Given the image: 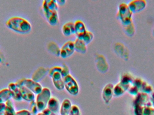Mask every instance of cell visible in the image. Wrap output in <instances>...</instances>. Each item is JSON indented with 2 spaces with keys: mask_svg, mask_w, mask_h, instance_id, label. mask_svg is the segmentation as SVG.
Here are the masks:
<instances>
[{
  "mask_svg": "<svg viewBox=\"0 0 154 115\" xmlns=\"http://www.w3.org/2000/svg\"><path fill=\"white\" fill-rule=\"evenodd\" d=\"M7 28L16 33L28 34L32 30L30 23L25 18L20 16H13L5 23Z\"/></svg>",
  "mask_w": 154,
  "mask_h": 115,
  "instance_id": "1",
  "label": "cell"
},
{
  "mask_svg": "<svg viewBox=\"0 0 154 115\" xmlns=\"http://www.w3.org/2000/svg\"><path fill=\"white\" fill-rule=\"evenodd\" d=\"M42 8L45 17L51 25L55 26L59 22L58 4L54 0H46L42 3Z\"/></svg>",
  "mask_w": 154,
  "mask_h": 115,
  "instance_id": "2",
  "label": "cell"
},
{
  "mask_svg": "<svg viewBox=\"0 0 154 115\" xmlns=\"http://www.w3.org/2000/svg\"><path fill=\"white\" fill-rule=\"evenodd\" d=\"M51 98V92L48 88H43L41 92L37 95L36 98V104L38 111L42 112L47 108L48 103Z\"/></svg>",
  "mask_w": 154,
  "mask_h": 115,
  "instance_id": "3",
  "label": "cell"
},
{
  "mask_svg": "<svg viewBox=\"0 0 154 115\" xmlns=\"http://www.w3.org/2000/svg\"><path fill=\"white\" fill-rule=\"evenodd\" d=\"M132 14L128 4L125 3L120 4L119 6L117 15L124 26H126L133 22Z\"/></svg>",
  "mask_w": 154,
  "mask_h": 115,
  "instance_id": "4",
  "label": "cell"
},
{
  "mask_svg": "<svg viewBox=\"0 0 154 115\" xmlns=\"http://www.w3.org/2000/svg\"><path fill=\"white\" fill-rule=\"evenodd\" d=\"M15 83L18 87L24 86L33 92L35 95H37L39 94L43 89L42 86L39 82H36L32 79H21L17 80Z\"/></svg>",
  "mask_w": 154,
  "mask_h": 115,
  "instance_id": "5",
  "label": "cell"
},
{
  "mask_svg": "<svg viewBox=\"0 0 154 115\" xmlns=\"http://www.w3.org/2000/svg\"><path fill=\"white\" fill-rule=\"evenodd\" d=\"M64 85L68 92L73 95L79 94V86L75 79L72 75L69 74L64 78Z\"/></svg>",
  "mask_w": 154,
  "mask_h": 115,
  "instance_id": "6",
  "label": "cell"
},
{
  "mask_svg": "<svg viewBox=\"0 0 154 115\" xmlns=\"http://www.w3.org/2000/svg\"><path fill=\"white\" fill-rule=\"evenodd\" d=\"M75 51V43L72 41H69L66 42L61 47L60 56L61 58L66 59L72 56Z\"/></svg>",
  "mask_w": 154,
  "mask_h": 115,
  "instance_id": "7",
  "label": "cell"
},
{
  "mask_svg": "<svg viewBox=\"0 0 154 115\" xmlns=\"http://www.w3.org/2000/svg\"><path fill=\"white\" fill-rule=\"evenodd\" d=\"M134 103V106L140 107H151L152 105L150 96L148 94L143 92H140L137 95Z\"/></svg>",
  "mask_w": 154,
  "mask_h": 115,
  "instance_id": "8",
  "label": "cell"
},
{
  "mask_svg": "<svg viewBox=\"0 0 154 115\" xmlns=\"http://www.w3.org/2000/svg\"><path fill=\"white\" fill-rule=\"evenodd\" d=\"M146 5V2L144 0H134L128 4V7L133 13L141 11L145 8Z\"/></svg>",
  "mask_w": 154,
  "mask_h": 115,
  "instance_id": "9",
  "label": "cell"
},
{
  "mask_svg": "<svg viewBox=\"0 0 154 115\" xmlns=\"http://www.w3.org/2000/svg\"><path fill=\"white\" fill-rule=\"evenodd\" d=\"M51 77L53 84L57 89L60 90L64 89L65 88L64 78L61 75V71H56L53 73Z\"/></svg>",
  "mask_w": 154,
  "mask_h": 115,
  "instance_id": "10",
  "label": "cell"
},
{
  "mask_svg": "<svg viewBox=\"0 0 154 115\" xmlns=\"http://www.w3.org/2000/svg\"><path fill=\"white\" fill-rule=\"evenodd\" d=\"M114 85L109 83L105 86L102 92V97L106 104H108L114 96Z\"/></svg>",
  "mask_w": 154,
  "mask_h": 115,
  "instance_id": "11",
  "label": "cell"
},
{
  "mask_svg": "<svg viewBox=\"0 0 154 115\" xmlns=\"http://www.w3.org/2000/svg\"><path fill=\"white\" fill-rule=\"evenodd\" d=\"M22 98L23 100L31 102L35 100V94L24 86L19 87Z\"/></svg>",
  "mask_w": 154,
  "mask_h": 115,
  "instance_id": "12",
  "label": "cell"
},
{
  "mask_svg": "<svg viewBox=\"0 0 154 115\" xmlns=\"http://www.w3.org/2000/svg\"><path fill=\"white\" fill-rule=\"evenodd\" d=\"M8 88L12 93V98L14 101L20 102L23 100L20 89L15 82H11L8 85Z\"/></svg>",
  "mask_w": 154,
  "mask_h": 115,
  "instance_id": "13",
  "label": "cell"
},
{
  "mask_svg": "<svg viewBox=\"0 0 154 115\" xmlns=\"http://www.w3.org/2000/svg\"><path fill=\"white\" fill-rule=\"evenodd\" d=\"M75 24V33L76 34L77 38H80L87 31L86 26L84 23L80 20L76 21Z\"/></svg>",
  "mask_w": 154,
  "mask_h": 115,
  "instance_id": "14",
  "label": "cell"
},
{
  "mask_svg": "<svg viewBox=\"0 0 154 115\" xmlns=\"http://www.w3.org/2000/svg\"><path fill=\"white\" fill-rule=\"evenodd\" d=\"M130 86L125 85L120 82L118 83L114 87V89H113L114 96L119 97L122 95L126 91L128 90Z\"/></svg>",
  "mask_w": 154,
  "mask_h": 115,
  "instance_id": "15",
  "label": "cell"
},
{
  "mask_svg": "<svg viewBox=\"0 0 154 115\" xmlns=\"http://www.w3.org/2000/svg\"><path fill=\"white\" fill-rule=\"evenodd\" d=\"M12 98V93L7 88L0 90V103H5Z\"/></svg>",
  "mask_w": 154,
  "mask_h": 115,
  "instance_id": "16",
  "label": "cell"
},
{
  "mask_svg": "<svg viewBox=\"0 0 154 115\" xmlns=\"http://www.w3.org/2000/svg\"><path fill=\"white\" fill-rule=\"evenodd\" d=\"M48 108L54 113H58L60 108V102L57 98L51 97L48 104Z\"/></svg>",
  "mask_w": 154,
  "mask_h": 115,
  "instance_id": "17",
  "label": "cell"
},
{
  "mask_svg": "<svg viewBox=\"0 0 154 115\" xmlns=\"http://www.w3.org/2000/svg\"><path fill=\"white\" fill-rule=\"evenodd\" d=\"M62 33L65 36H70L75 33V24L74 23L69 22L64 24L62 28Z\"/></svg>",
  "mask_w": 154,
  "mask_h": 115,
  "instance_id": "18",
  "label": "cell"
},
{
  "mask_svg": "<svg viewBox=\"0 0 154 115\" xmlns=\"http://www.w3.org/2000/svg\"><path fill=\"white\" fill-rule=\"evenodd\" d=\"M72 104L69 99H65L61 104L60 107V114L61 115H69V112L72 107Z\"/></svg>",
  "mask_w": 154,
  "mask_h": 115,
  "instance_id": "19",
  "label": "cell"
},
{
  "mask_svg": "<svg viewBox=\"0 0 154 115\" xmlns=\"http://www.w3.org/2000/svg\"><path fill=\"white\" fill-rule=\"evenodd\" d=\"M74 43L75 51L82 54L86 53L87 50V45L82 40L77 38Z\"/></svg>",
  "mask_w": 154,
  "mask_h": 115,
  "instance_id": "20",
  "label": "cell"
},
{
  "mask_svg": "<svg viewBox=\"0 0 154 115\" xmlns=\"http://www.w3.org/2000/svg\"><path fill=\"white\" fill-rule=\"evenodd\" d=\"M47 73V71L44 68H40L36 70L32 76V79L36 82H39L43 78Z\"/></svg>",
  "mask_w": 154,
  "mask_h": 115,
  "instance_id": "21",
  "label": "cell"
},
{
  "mask_svg": "<svg viewBox=\"0 0 154 115\" xmlns=\"http://www.w3.org/2000/svg\"><path fill=\"white\" fill-rule=\"evenodd\" d=\"M5 109L4 115H15L16 111L15 110L13 101L11 99L5 103Z\"/></svg>",
  "mask_w": 154,
  "mask_h": 115,
  "instance_id": "22",
  "label": "cell"
},
{
  "mask_svg": "<svg viewBox=\"0 0 154 115\" xmlns=\"http://www.w3.org/2000/svg\"><path fill=\"white\" fill-rule=\"evenodd\" d=\"M134 79V78L132 76L129 74L126 73L121 76L119 82L125 85L131 86L133 84Z\"/></svg>",
  "mask_w": 154,
  "mask_h": 115,
  "instance_id": "23",
  "label": "cell"
},
{
  "mask_svg": "<svg viewBox=\"0 0 154 115\" xmlns=\"http://www.w3.org/2000/svg\"><path fill=\"white\" fill-rule=\"evenodd\" d=\"M93 38H94V35L92 32L87 30L82 37L79 38L82 40L86 43V45H88L92 41Z\"/></svg>",
  "mask_w": 154,
  "mask_h": 115,
  "instance_id": "24",
  "label": "cell"
},
{
  "mask_svg": "<svg viewBox=\"0 0 154 115\" xmlns=\"http://www.w3.org/2000/svg\"><path fill=\"white\" fill-rule=\"evenodd\" d=\"M153 89L152 86L149 85L147 82L144 81L140 90L143 93L147 94H151L153 92Z\"/></svg>",
  "mask_w": 154,
  "mask_h": 115,
  "instance_id": "25",
  "label": "cell"
},
{
  "mask_svg": "<svg viewBox=\"0 0 154 115\" xmlns=\"http://www.w3.org/2000/svg\"><path fill=\"white\" fill-rule=\"evenodd\" d=\"M141 115H154V108L151 107H143Z\"/></svg>",
  "mask_w": 154,
  "mask_h": 115,
  "instance_id": "26",
  "label": "cell"
},
{
  "mask_svg": "<svg viewBox=\"0 0 154 115\" xmlns=\"http://www.w3.org/2000/svg\"><path fill=\"white\" fill-rule=\"evenodd\" d=\"M124 27L125 32L127 35L129 36H132L134 35V27L133 22L126 26H124Z\"/></svg>",
  "mask_w": 154,
  "mask_h": 115,
  "instance_id": "27",
  "label": "cell"
},
{
  "mask_svg": "<svg viewBox=\"0 0 154 115\" xmlns=\"http://www.w3.org/2000/svg\"><path fill=\"white\" fill-rule=\"evenodd\" d=\"M29 109V111H30L32 115H37V113H38V110L37 104H36V102H35V100L30 102Z\"/></svg>",
  "mask_w": 154,
  "mask_h": 115,
  "instance_id": "28",
  "label": "cell"
},
{
  "mask_svg": "<svg viewBox=\"0 0 154 115\" xmlns=\"http://www.w3.org/2000/svg\"><path fill=\"white\" fill-rule=\"evenodd\" d=\"M128 93L130 94V95H136V96L138 93H139V89L137 88V87L135 86H134V85H132L130 87H129V89L128 90Z\"/></svg>",
  "mask_w": 154,
  "mask_h": 115,
  "instance_id": "29",
  "label": "cell"
},
{
  "mask_svg": "<svg viewBox=\"0 0 154 115\" xmlns=\"http://www.w3.org/2000/svg\"><path fill=\"white\" fill-rule=\"evenodd\" d=\"M69 71H69L68 66L65 63H63L62 67V71H61V75H62L63 77L64 78L66 76L70 74Z\"/></svg>",
  "mask_w": 154,
  "mask_h": 115,
  "instance_id": "30",
  "label": "cell"
},
{
  "mask_svg": "<svg viewBox=\"0 0 154 115\" xmlns=\"http://www.w3.org/2000/svg\"><path fill=\"white\" fill-rule=\"evenodd\" d=\"M69 115H80L79 108L76 105H72L69 112Z\"/></svg>",
  "mask_w": 154,
  "mask_h": 115,
  "instance_id": "31",
  "label": "cell"
},
{
  "mask_svg": "<svg viewBox=\"0 0 154 115\" xmlns=\"http://www.w3.org/2000/svg\"><path fill=\"white\" fill-rule=\"evenodd\" d=\"M57 71H62V67H60V66H55V67H52L49 71V76L51 77L53 73Z\"/></svg>",
  "mask_w": 154,
  "mask_h": 115,
  "instance_id": "32",
  "label": "cell"
},
{
  "mask_svg": "<svg viewBox=\"0 0 154 115\" xmlns=\"http://www.w3.org/2000/svg\"><path fill=\"white\" fill-rule=\"evenodd\" d=\"M15 115H32L30 111L27 109H22L16 112Z\"/></svg>",
  "mask_w": 154,
  "mask_h": 115,
  "instance_id": "33",
  "label": "cell"
},
{
  "mask_svg": "<svg viewBox=\"0 0 154 115\" xmlns=\"http://www.w3.org/2000/svg\"><path fill=\"white\" fill-rule=\"evenodd\" d=\"M5 104L4 103H0V115H4L5 109Z\"/></svg>",
  "mask_w": 154,
  "mask_h": 115,
  "instance_id": "34",
  "label": "cell"
},
{
  "mask_svg": "<svg viewBox=\"0 0 154 115\" xmlns=\"http://www.w3.org/2000/svg\"><path fill=\"white\" fill-rule=\"evenodd\" d=\"M42 113L45 115H56L48 108H45L42 111Z\"/></svg>",
  "mask_w": 154,
  "mask_h": 115,
  "instance_id": "35",
  "label": "cell"
},
{
  "mask_svg": "<svg viewBox=\"0 0 154 115\" xmlns=\"http://www.w3.org/2000/svg\"><path fill=\"white\" fill-rule=\"evenodd\" d=\"M150 101L152 105L154 106V92L151 94V96H150Z\"/></svg>",
  "mask_w": 154,
  "mask_h": 115,
  "instance_id": "36",
  "label": "cell"
},
{
  "mask_svg": "<svg viewBox=\"0 0 154 115\" xmlns=\"http://www.w3.org/2000/svg\"><path fill=\"white\" fill-rule=\"evenodd\" d=\"M58 4L60 5H63L66 2V1H57Z\"/></svg>",
  "mask_w": 154,
  "mask_h": 115,
  "instance_id": "37",
  "label": "cell"
},
{
  "mask_svg": "<svg viewBox=\"0 0 154 115\" xmlns=\"http://www.w3.org/2000/svg\"><path fill=\"white\" fill-rule=\"evenodd\" d=\"M37 115H45V114H44L43 113H38V114Z\"/></svg>",
  "mask_w": 154,
  "mask_h": 115,
  "instance_id": "38",
  "label": "cell"
}]
</instances>
